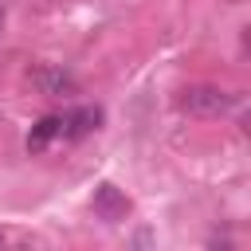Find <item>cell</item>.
Returning a JSON list of instances; mask_svg holds the SVG:
<instances>
[{
  "mask_svg": "<svg viewBox=\"0 0 251 251\" xmlns=\"http://www.w3.org/2000/svg\"><path fill=\"white\" fill-rule=\"evenodd\" d=\"M235 94L231 90H220V86H188L180 94V110L192 114V118H224L235 110Z\"/></svg>",
  "mask_w": 251,
  "mask_h": 251,
  "instance_id": "obj_1",
  "label": "cell"
},
{
  "mask_svg": "<svg viewBox=\"0 0 251 251\" xmlns=\"http://www.w3.org/2000/svg\"><path fill=\"white\" fill-rule=\"evenodd\" d=\"M98 126H102V110H98V106H78V110H67V114L59 118V137L78 141V137H86V133L98 129Z\"/></svg>",
  "mask_w": 251,
  "mask_h": 251,
  "instance_id": "obj_2",
  "label": "cell"
},
{
  "mask_svg": "<svg viewBox=\"0 0 251 251\" xmlns=\"http://www.w3.org/2000/svg\"><path fill=\"white\" fill-rule=\"evenodd\" d=\"M31 82H35L39 94H51V98L75 94V78H71L63 67H35V71H31Z\"/></svg>",
  "mask_w": 251,
  "mask_h": 251,
  "instance_id": "obj_3",
  "label": "cell"
},
{
  "mask_svg": "<svg viewBox=\"0 0 251 251\" xmlns=\"http://www.w3.org/2000/svg\"><path fill=\"white\" fill-rule=\"evenodd\" d=\"M94 212H98L102 220H122V216L129 212V200H126L114 184H102V188L94 192Z\"/></svg>",
  "mask_w": 251,
  "mask_h": 251,
  "instance_id": "obj_4",
  "label": "cell"
},
{
  "mask_svg": "<svg viewBox=\"0 0 251 251\" xmlns=\"http://www.w3.org/2000/svg\"><path fill=\"white\" fill-rule=\"evenodd\" d=\"M55 137H59V118L51 114V118H43V122H39V126L27 133V153H43V149H47Z\"/></svg>",
  "mask_w": 251,
  "mask_h": 251,
  "instance_id": "obj_5",
  "label": "cell"
},
{
  "mask_svg": "<svg viewBox=\"0 0 251 251\" xmlns=\"http://www.w3.org/2000/svg\"><path fill=\"white\" fill-rule=\"evenodd\" d=\"M0 243H4V231H0Z\"/></svg>",
  "mask_w": 251,
  "mask_h": 251,
  "instance_id": "obj_6",
  "label": "cell"
},
{
  "mask_svg": "<svg viewBox=\"0 0 251 251\" xmlns=\"http://www.w3.org/2000/svg\"><path fill=\"white\" fill-rule=\"evenodd\" d=\"M0 24H4V12H0Z\"/></svg>",
  "mask_w": 251,
  "mask_h": 251,
  "instance_id": "obj_7",
  "label": "cell"
}]
</instances>
